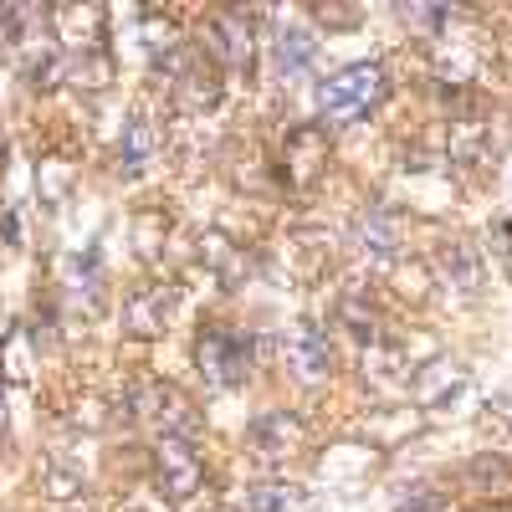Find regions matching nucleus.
<instances>
[{"label":"nucleus","mask_w":512,"mask_h":512,"mask_svg":"<svg viewBox=\"0 0 512 512\" xmlns=\"http://www.w3.org/2000/svg\"><path fill=\"white\" fill-rule=\"evenodd\" d=\"M359 231H364L369 251H395L400 246V216H395V210H369Z\"/></svg>","instance_id":"obj_15"},{"label":"nucleus","mask_w":512,"mask_h":512,"mask_svg":"<svg viewBox=\"0 0 512 512\" xmlns=\"http://www.w3.org/2000/svg\"><path fill=\"white\" fill-rule=\"evenodd\" d=\"M246 507L251 512H303L308 497L297 492V487H287V482H256L251 497H246Z\"/></svg>","instance_id":"obj_14"},{"label":"nucleus","mask_w":512,"mask_h":512,"mask_svg":"<svg viewBox=\"0 0 512 512\" xmlns=\"http://www.w3.org/2000/svg\"><path fill=\"white\" fill-rule=\"evenodd\" d=\"M149 159H154V123H149L144 108H134L123 118V134H118V169L134 180L149 169Z\"/></svg>","instance_id":"obj_8"},{"label":"nucleus","mask_w":512,"mask_h":512,"mask_svg":"<svg viewBox=\"0 0 512 512\" xmlns=\"http://www.w3.org/2000/svg\"><path fill=\"white\" fill-rule=\"evenodd\" d=\"M154 487H159L164 502H175V507H185L205 487V461H200L195 436L159 431V441H154Z\"/></svg>","instance_id":"obj_2"},{"label":"nucleus","mask_w":512,"mask_h":512,"mask_svg":"<svg viewBox=\"0 0 512 512\" xmlns=\"http://www.w3.org/2000/svg\"><path fill=\"white\" fill-rule=\"evenodd\" d=\"M0 154H6V144H0Z\"/></svg>","instance_id":"obj_23"},{"label":"nucleus","mask_w":512,"mask_h":512,"mask_svg":"<svg viewBox=\"0 0 512 512\" xmlns=\"http://www.w3.org/2000/svg\"><path fill=\"white\" fill-rule=\"evenodd\" d=\"M62 72H67V57L52 47H31L26 52V62H21V77H26V88H41V93H52L57 82H62Z\"/></svg>","instance_id":"obj_12"},{"label":"nucleus","mask_w":512,"mask_h":512,"mask_svg":"<svg viewBox=\"0 0 512 512\" xmlns=\"http://www.w3.org/2000/svg\"><path fill=\"white\" fill-rule=\"evenodd\" d=\"M180 77V98H185V108H210L221 98V82H216V72H210L205 62H185V72H175Z\"/></svg>","instance_id":"obj_13"},{"label":"nucleus","mask_w":512,"mask_h":512,"mask_svg":"<svg viewBox=\"0 0 512 512\" xmlns=\"http://www.w3.org/2000/svg\"><path fill=\"white\" fill-rule=\"evenodd\" d=\"M0 236H6V246H21V221H16V210H6V221H0Z\"/></svg>","instance_id":"obj_21"},{"label":"nucleus","mask_w":512,"mask_h":512,"mask_svg":"<svg viewBox=\"0 0 512 512\" xmlns=\"http://www.w3.org/2000/svg\"><path fill=\"white\" fill-rule=\"evenodd\" d=\"M384 98V62H349L318 82V108L328 123H354Z\"/></svg>","instance_id":"obj_1"},{"label":"nucleus","mask_w":512,"mask_h":512,"mask_svg":"<svg viewBox=\"0 0 512 512\" xmlns=\"http://www.w3.org/2000/svg\"><path fill=\"white\" fill-rule=\"evenodd\" d=\"M287 364H292L297 379H308V384L328 379L333 374V344H328V333L318 323H297L292 338H287Z\"/></svg>","instance_id":"obj_6"},{"label":"nucleus","mask_w":512,"mask_h":512,"mask_svg":"<svg viewBox=\"0 0 512 512\" xmlns=\"http://www.w3.org/2000/svg\"><path fill=\"white\" fill-rule=\"evenodd\" d=\"M313 57H318V36L308 26H282L272 36V67H277V77H303L313 67Z\"/></svg>","instance_id":"obj_9"},{"label":"nucleus","mask_w":512,"mask_h":512,"mask_svg":"<svg viewBox=\"0 0 512 512\" xmlns=\"http://www.w3.org/2000/svg\"><path fill=\"white\" fill-rule=\"evenodd\" d=\"M405 21L425 26V36H436V31L451 21V11H446V6H405Z\"/></svg>","instance_id":"obj_20"},{"label":"nucleus","mask_w":512,"mask_h":512,"mask_svg":"<svg viewBox=\"0 0 512 512\" xmlns=\"http://www.w3.org/2000/svg\"><path fill=\"white\" fill-rule=\"evenodd\" d=\"M441 272H446V282L456 287V292H477L482 282H487V267H482V256L466 246V241H451V246H441Z\"/></svg>","instance_id":"obj_10"},{"label":"nucleus","mask_w":512,"mask_h":512,"mask_svg":"<svg viewBox=\"0 0 512 512\" xmlns=\"http://www.w3.org/2000/svg\"><path fill=\"white\" fill-rule=\"evenodd\" d=\"M502 512H512V507H502Z\"/></svg>","instance_id":"obj_24"},{"label":"nucleus","mask_w":512,"mask_h":512,"mask_svg":"<svg viewBox=\"0 0 512 512\" xmlns=\"http://www.w3.org/2000/svg\"><path fill=\"white\" fill-rule=\"evenodd\" d=\"M410 395L425 410H456L466 395H472V369L456 359H431L410 374Z\"/></svg>","instance_id":"obj_4"},{"label":"nucleus","mask_w":512,"mask_h":512,"mask_svg":"<svg viewBox=\"0 0 512 512\" xmlns=\"http://www.w3.org/2000/svg\"><path fill=\"white\" fill-rule=\"evenodd\" d=\"M0 431H6V395H0Z\"/></svg>","instance_id":"obj_22"},{"label":"nucleus","mask_w":512,"mask_h":512,"mask_svg":"<svg viewBox=\"0 0 512 512\" xmlns=\"http://www.w3.org/2000/svg\"><path fill=\"white\" fill-rule=\"evenodd\" d=\"M395 512H441V492L425 482H410L395 492Z\"/></svg>","instance_id":"obj_17"},{"label":"nucleus","mask_w":512,"mask_h":512,"mask_svg":"<svg viewBox=\"0 0 512 512\" xmlns=\"http://www.w3.org/2000/svg\"><path fill=\"white\" fill-rule=\"evenodd\" d=\"M210 41H216V47L226 52L231 67L251 72L256 47H251V26H246V16H216V21H210Z\"/></svg>","instance_id":"obj_11"},{"label":"nucleus","mask_w":512,"mask_h":512,"mask_svg":"<svg viewBox=\"0 0 512 512\" xmlns=\"http://www.w3.org/2000/svg\"><path fill=\"white\" fill-rule=\"evenodd\" d=\"M466 477H472V487H507L512 466H507V456H472L466 461Z\"/></svg>","instance_id":"obj_16"},{"label":"nucleus","mask_w":512,"mask_h":512,"mask_svg":"<svg viewBox=\"0 0 512 512\" xmlns=\"http://www.w3.org/2000/svg\"><path fill=\"white\" fill-rule=\"evenodd\" d=\"M26 21H31V11H26V6H0V52H11L16 41L26 36V31H21Z\"/></svg>","instance_id":"obj_19"},{"label":"nucleus","mask_w":512,"mask_h":512,"mask_svg":"<svg viewBox=\"0 0 512 512\" xmlns=\"http://www.w3.org/2000/svg\"><path fill=\"white\" fill-rule=\"evenodd\" d=\"M180 303H185V292L175 282H154V287L134 292L123 303V328L134 333V338H154V333H164L169 323H175Z\"/></svg>","instance_id":"obj_5"},{"label":"nucleus","mask_w":512,"mask_h":512,"mask_svg":"<svg viewBox=\"0 0 512 512\" xmlns=\"http://www.w3.org/2000/svg\"><path fill=\"white\" fill-rule=\"evenodd\" d=\"M195 359H200L205 384H216V390H241V384L251 379V338L236 333V328H205L200 344H195Z\"/></svg>","instance_id":"obj_3"},{"label":"nucleus","mask_w":512,"mask_h":512,"mask_svg":"<svg viewBox=\"0 0 512 512\" xmlns=\"http://www.w3.org/2000/svg\"><path fill=\"white\" fill-rule=\"evenodd\" d=\"M67 72H72L77 82H88V88H103V82H108V72H113V62H108L103 52H88V57H77Z\"/></svg>","instance_id":"obj_18"},{"label":"nucleus","mask_w":512,"mask_h":512,"mask_svg":"<svg viewBox=\"0 0 512 512\" xmlns=\"http://www.w3.org/2000/svg\"><path fill=\"white\" fill-rule=\"evenodd\" d=\"M297 441H303V420L287 415V410H272V415H256L246 425V446L256 456H287L297 451Z\"/></svg>","instance_id":"obj_7"}]
</instances>
